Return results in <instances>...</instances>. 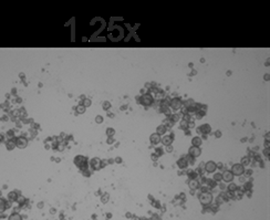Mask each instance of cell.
Wrapping results in <instances>:
<instances>
[{"label":"cell","instance_id":"obj_40","mask_svg":"<svg viewBox=\"0 0 270 220\" xmlns=\"http://www.w3.org/2000/svg\"><path fill=\"white\" fill-rule=\"evenodd\" d=\"M245 172V174H246V176H247V177H250V176L252 175V170H251V169L245 170V172Z\"/></svg>","mask_w":270,"mask_h":220},{"label":"cell","instance_id":"obj_44","mask_svg":"<svg viewBox=\"0 0 270 220\" xmlns=\"http://www.w3.org/2000/svg\"><path fill=\"white\" fill-rule=\"evenodd\" d=\"M157 159H158V156H157V155L155 154V153H154V154H152V161H157Z\"/></svg>","mask_w":270,"mask_h":220},{"label":"cell","instance_id":"obj_10","mask_svg":"<svg viewBox=\"0 0 270 220\" xmlns=\"http://www.w3.org/2000/svg\"><path fill=\"white\" fill-rule=\"evenodd\" d=\"M200 154H202V149L199 148V147H194V146H192L189 148V151H188V155L193 158L198 157V156H200Z\"/></svg>","mask_w":270,"mask_h":220},{"label":"cell","instance_id":"obj_18","mask_svg":"<svg viewBox=\"0 0 270 220\" xmlns=\"http://www.w3.org/2000/svg\"><path fill=\"white\" fill-rule=\"evenodd\" d=\"M166 130H167V128L165 127L163 124L158 125L157 128H156V134H158L160 136V135H165V133H166Z\"/></svg>","mask_w":270,"mask_h":220},{"label":"cell","instance_id":"obj_33","mask_svg":"<svg viewBox=\"0 0 270 220\" xmlns=\"http://www.w3.org/2000/svg\"><path fill=\"white\" fill-rule=\"evenodd\" d=\"M82 105H83L84 107H89L90 105H91V100H89V98H84L83 100V103H82Z\"/></svg>","mask_w":270,"mask_h":220},{"label":"cell","instance_id":"obj_34","mask_svg":"<svg viewBox=\"0 0 270 220\" xmlns=\"http://www.w3.org/2000/svg\"><path fill=\"white\" fill-rule=\"evenodd\" d=\"M109 197H110V195H109V193H103V196H102V198H101L102 202H103V204L107 202V200H109Z\"/></svg>","mask_w":270,"mask_h":220},{"label":"cell","instance_id":"obj_2","mask_svg":"<svg viewBox=\"0 0 270 220\" xmlns=\"http://www.w3.org/2000/svg\"><path fill=\"white\" fill-rule=\"evenodd\" d=\"M198 199L203 205H209L213 201V195L211 193H200L198 195Z\"/></svg>","mask_w":270,"mask_h":220},{"label":"cell","instance_id":"obj_3","mask_svg":"<svg viewBox=\"0 0 270 220\" xmlns=\"http://www.w3.org/2000/svg\"><path fill=\"white\" fill-rule=\"evenodd\" d=\"M153 96L149 94V93H146V94H144V95L140 96V100H139V102H140L141 104L144 105V106H149V105L153 104Z\"/></svg>","mask_w":270,"mask_h":220},{"label":"cell","instance_id":"obj_35","mask_svg":"<svg viewBox=\"0 0 270 220\" xmlns=\"http://www.w3.org/2000/svg\"><path fill=\"white\" fill-rule=\"evenodd\" d=\"M181 127L184 128V130H188V122H186V121H182Z\"/></svg>","mask_w":270,"mask_h":220},{"label":"cell","instance_id":"obj_25","mask_svg":"<svg viewBox=\"0 0 270 220\" xmlns=\"http://www.w3.org/2000/svg\"><path fill=\"white\" fill-rule=\"evenodd\" d=\"M114 134H115V130L113 127H107L106 128V135L109 137H113L114 136Z\"/></svg>","mask_w":270,"mask_h":220},{"label":"cell","instance_id":"obj_7","mask_svg":"<svg viewBox=\"0 0 270 220\" xmlns=\"http://www.w3.org/2000/svg\"><path fill=\"white\" fill-rule=\"evenodd\" d=\"M101 159L98 157H94L90 161V166L92 168V170H100L102 168L101 167Z\"/></svg>","mask_w":270,"mask_h":220},{"label":"cell","instance_id":"obj_23","mask_svg":"<svg viewBox=\"0 0 270 220\" xmlns=\"http://www.w3.org/2000/svg\"><path fill=\"white\" fill-rule=\"evenodd\" d=\"M249 164H250V158L248 157V156H245V157L241 158V161H240L241 166H248Z\"/></svg>","mask_w":270,"mask_h":220},{"label":"cell","instance_id":"obj_4","mask_svg":"<svg viewBox=\"0 0 270 220\" xmlns=\"http://www.w3.org/2000/svg\"><path fill=\"white\" fill-rule=\"evenodd\" d=\"M232 175H236V176H241L243 174V172H245V167L241 166L240 164H235V165H232Z\"/></svg>","mask_w":270,"mask_h":220},{"label":"cell","instance_id":"obj_43","mask_svg":"<svg viewBox=\"0 0 270 220\" xmlns=\"http://www.w3.org/2000/svg\"><path fill=\"white\" fill-rule=\"evenodd\" d=\"M166 152H167V153H172V152H173V146H172V145L166 146Z\"/></svg>","mask_w":270,"mask_h":220},{"label":"cell","instance_id":"obj_6","mask_svg":"<svg viewBox=\"0 0 270 220\" xmlns=\"http://www.w3.org/2000/svg\"><path fill=\"white\" fill-rule=\"evenodd\" d=\"M16 146L20 149L26 148L28 146V140L23 136H20L18 137V138H16Z\"/></svg>","mask_w":270,"mask_h":220},{"label":"cell","instance_id":"obj_26","mask_svg":"<svg viewBox=\"0 0 270 220\" xmlns=\"http://www.w3.org/2000/svg\"><path fill=\"white\" fill-rule=\"evenodd\" d=\"M84 112H85V107H84L82 104H79V105H77V113H79V114H83Z\"/></svg>","mask_w":270,"mask_h":220},{"label":"cell","instance_id":"obj_29","mask_svg":"<svg viewBox=\"0 0 270 220\" xmlns=\"http://www.w3.org/2000/svg\"><path fill=\"white\" fill-rule=\"evenodd\" d=\"M227 189H228L229 193H234V191L237 189V186H236V184H229Z\"/></svg>","mask_w":270,"mask_h":220},{"label":"cell","instance_id":"obj_48","mask_svg":"<svg viewBox=\"0 0 270 220\" xmlns=\"http://www.w3.org/2000/svg\"><path fill=\"white\" fill-rule=\"evenodd\" d=\"M115 163L121 164V163H122V158H121V157H116V158H115Z\"/></svg>","mask_w":270,"mask_h":220},{"label":"cell","instance_id":"obj_31","mask_svg":"<svg viewBox=\"0 0 270 220\" xmlns=\"http://www.w3.org/2000/svg\"><path fill=\"white\" fill-rule=\"evenodd\" d=\"M102 107H103V110L107 111L111 107V103L109 101H104L103 103H102Z\"/></svg>","mask_w":270,"mask_h":220},{"label":"cell","instance_id":"obj_46","mask_svg":"<svg viewBox=\"0 0 270 220\" xmlns=\"http://www.w3.org/2000/svg\"><path fill=\"white\" fill-rule=\"evenodd\" d=\"M264 154L266 155V156H267V157H269V148H266L264 151Z\"/></svg>","mask_w":270,"mask_h":220},{"label":"cell","instance_id":"obj_24","mask_svg":"<svg viewBox=\"0 0 270 220\" xmlns=\"http://www.w3.org/2000/svg\"><path fill=\"white\" fill-rule=\"evenodd\" d=\"M160 113H164V114H166L167 116H171L172 115V114H171V112H169V110H168V107L167 106H160Z\"/></svg>","mask_w":270,"mask_h":220},{"label":"cell","instance_id":"obj_1","mask_svg":"<svg viewBox=\"0 0 270 220\" xmlns=\"http://www.w3.org/2000/svg\"><path fill=\"white\" fill-rule=\"evenodd\" d=\"M74 165L75 166L79 168L80 170H85L88 169V167H89V165H88V158L85 157V156H82V155H77V156H75L74 157Z\"/></svg>","mask_w":270,"mask_h":220},{"label":"cell","instance_id":"obj_14","mask_svg":"<svg viewBox=\"0 0 270 220\" xmlns=\"http://www.w3.org/2000/svg\"><path fill=\"white\" fill-rule=\"evenodd\" d=\"M149 140H151V143L153 145H157V144L160 143V136L158 134H156V133H154V134H152L149 136Z\"/></svg>","mask_w":270,"mask_h":220},{"label":"cell","instance_id":"obj_16","mask_svg":"<svg viewBox=\"0 0 270 220\" xmlns=\"http://www.w3.org/2000/svg\"><path fill=\"white\" fill-rule=\"evenodd\" d=\"M189 188L192 189V190L198 189V188H200V183H199L197 179H194V180H189Z\"/></svg>","mask_w":270,"mask_h":220},{"label":"cell","instance_id":"obj_28","mask_svg":"<svg viewBox=\"0 0 270 220\" xmlns=\"http://www.w3.org/2000/svg\"><path fill=\"white\" fill-rule=\"evenodd\" d=\"M163 125H164V126H165V127H166V128H167V127L171 128V127H172V126H173V125H174V123H173L172 121H171V119H167L166 121H164V124H163Z\"/></svg>","mask_w":270,"mask_h":220},{"label":"cell","instance_id":"obj_37","mask_svg":"<svg viewBox=\"0 0 270 220\" xmlns=\"http://www.w3.org/2000/svg\"><path fill=\"white\" fill-rule=\"evenodd\" d=\"M155 154L157 155V156H160V155H163L164 154L163 148H162V147H157V148H156V153H155Z\"/></svg>","mask_w":270,"mask_h":220},{"label":"cell","instance_id":"obj_20","mask_svg":"<svg viewBox=\"0 0 270 220\" xmlns=\"http://www.w3.org/2000/svg\"><path fill=\"white\" fill-rule=\"evenodd\" d=\"M187 176H188L189 180H194V179H196L198 177V174H197L195 170H188V172H187Z\"/></svg>","mask_w":270,"mask_h":220},{"label":"cell","instance_id":"obj_21","mask_svg":"<svg viewBox=\"0 0 270 220\" xmlns=\"http://www.w3.org/2000/svg\"><path fill=\"white\" fill-rule=\"evenodd\" d=\"M206 184H207V187L209 188V189H214L217 186V183L215 182V180H213V179H207V180H206Z\"/></svg>","mask_w":270,"mask_h":220},{"label":"cell","instance_id":"obj_19","mask_svg":"<svg viewBox=\"0 0 270 220\" xmlns=\"http://www.w3.org/2000/svg\"><path fill=\"white\" fill-rule=\"evenodd\" d=\"M232 193V195H234V196H232V198H236V199H240L241 197H243V191L237 188V189H236L234 193Z\"/></svg>","mask_w":270,"mask_h":220},{"label":"cell","instance_id":"obj_9","mask_svg":"<svg viewBox=\"0 0 270 220\" xmlns=\"http://www.w3.org/2000/svg\"><path fill=\"white\" fill-rule=\"evenodd\" d=\"M169 105H171V107H172L173 110L176 111V110H179L182 107V105H183V102L181 101V98H173V100H171L169 101Z\"/></svg>","mask_w":270,"mask_h":220},{"label":"cell","instance_id":"obj_41","mask_svg":"<svg viewBox=\"0 0 270 220\" xmlns=\"http://www.w3.org/2000/svg\"><path fill=\"white\" fill-rule=\"evenodd\" d=\"M83 176H85V177H90V176H91V172H89V170L88 169H85V170H83Z\"/></svg>","mask_w":270,"mask_h":220},{"label":"cell","instance_id":"obj_12","mask_svg":"<svg viewBox=\"0 0 270 220\" xmlns=\"http://www.w3.org/2000/svg\"><path fill=\"white\" fill-rule=\"evenodd\" d=\"M173 140H174V135H164L163 137H160V142L164 144L165 146L172 145Z\"/></svg>","mask_w":270,"mask_h":220},{"label":"cell","instance_id":"obj_17","mask_svg":"<svg viewBox=\"0 0 270 220\" xmlns=\"http://www.w3.org/2000/svg\"><path fill=\"white\" fill-rule=\"evenodd\" d=\"M200 145H202V138H200V137L196 136L192 140V146H194V147H199Z\"/></svg>","mask_w":270,"mask_h":220},{"label":"cell","instance_id":"obj_50","mask_svg":"<svg viewBox=\"0 0 270 220\" xmlns=\"http://www.w3.org/2000/svg\"><path fill=\"white\" fill-rule=\"evenodd\" d=\"M265 80H266V81H269V74H268V73H267V74H266V75H265Z\"/></svg>","mask_w":270,"mask_h":220},{"label":"cell","instance_id":"obj_36","mask_svg":"<svg viewBox=\"0 0 270 220\" xmlns=\"http://www.w3.org/2000/svg\"><path fill=\"white\" fill-rule=\"evenodd\" d=\"M95 122L98 123V124H101V123L103 122V116L98 115L96 117H95Z\"/></svg>","mask_w":270,"mask_h":220},{"label":"cell","instance_id":"obj_15","mask_svg":"<svg viewBox=\"0 0 270 220\" xmlns=\"http://www.w3.org/2000/svg\"><path fill=\"white\" fill-rule=\"evenodd\" d=\"M176 164H177L179 169H186L187 167H188V163H187V161H185L184 158H179Z\"/></svg>","mask_w":270,"mask_h":220},{"label":"cell","instance_id":"obj_39","mask_svg":"<svg viewBox=\"0 0 270 220\" xmlns=\"http://www.w3.org/2000/svg\"><path fill=\"white\" fill-rule=\"evenodd\" d=\"M114 142H115V140H114V138H113V137H109V138H107V140H106V143L107 144H113L114 143Z\"/></svg>","mask_w":270,"mask_h":220},{"label":"cell","instance_id":"obj_30","mask_svg":"<svg viewBox=\"0 0 270 220\" xmlns=\"http://www.w3.org/2000/svg\"><path fill=\"white\" fill-rule=\"evenodd\" d=\"M169 119H171V121H172L173 123H174V124H175V122H177L178 119H179V115H178V114H174V115H171L168 117Z\"/></svg>","mask_w":270,"mask_h":220},{"label":"cell","instance_id":"obj_11","mask_svg":"<svg viewBox=\"0 0 270 220\" xmlns=\"http://www.w3.org/2000/svg\"><path fill=\"white\" fill-rule=\"evenodd\" d=\"M235 176L232 174V172L230 170H225V172L221 174V178H223L224 182L226 183H232V179H234Z\"/></svg>","mask_w":270,"mask_h":220},{"label":"cell","instance_id":"obj_32","mask_svg":"<svg viewBox=\"0 0 270 220\" xmlns=\"http://www.w3.org/2000/svg\"><path fill=\"white\" fill-rule=\"evenodd\" d=\"M251 188H252V183L251 182H248V183H246V184L243 185V189H245V190H250Z\"/></svg>","mask_w":270,"mask_h":220},{"label":"cell","instance_id":"obj_27","mask_svg":"<svg viewBox=\"0 0 270 220\" xmlns=\"http://www.w3.org/2000/svg\"><path fill=\"white\" fill-rule=\"evenodd\" d=\"M213 180H215V182H220V180H223V178H221V172H216L214 175V178H213Z\"/></svg>","mask_w":270,"mask_h":220},{"label":"cell","instance_id":"obj_49","mask_svg":"<svg viewBox=\"0 0 270 220\" xmlns=\"http://www.w3.org/2000/svg\"><path fill=\"white\" fill-rule=\"evenodd\" d=\"M259 165H260L261 168H264V167H265V163H264V161H259Z\"/></svg>","mask_w":270,"mask_h":220},{"label":"cell","instance_id":"obj_47","mask_svg":"<svg viewBox=\"0 0 270 220\" xmlns=\"http://www.w3.org/2000/svg\"><path fill=\"white\" fill-rule=\"evenodd\" d=\"M215 136H216L217 138H218V137H220V136H221V132H220V131H217L216 133H215Z\"/></svg>","mask_w":270,"mask_h":220},{"label":"cell","instance_id":"obj_45","mask_svg":"<svg viewBox=\"0 0 270 220\" xmlns=\"http://www.w3.org/2000/svg\"><path fill=\"white\" fill-rule=\"evenodd\" d=\"M194 126H195V123H194L193 121L190 119L189 122H188V127H194Z\"/></svg>","mask_w":270,"mask_h":220},{"label":"cell","instance_id":"obj_5","mask_svg":"<svg viewBox=\"0 0 270 220\" xmlns=\"http://www.w3.org/2000/svg\"><path fill=\"white\" fill-rule=\"evenodd\" d=\"M211 127L209 124H203L200 125L199 127H197V133H198V134L208 135V134H211Z\"/></svg>","mask_w":270,"mask_h":220},{"label":"cell","instance_id":"obj_13","mask_svg":"<svg viewBox=\"0 0 270 220\" xmlns=\"http://www.w3.org/2000/svg\"><path fill=\"white\" fill-rule=\"evenodd\" d=\"M6 147L8 151H12V149L15 148L16 147V140L13 138V137H11V138H9V140H6Z\"/></svg>","mask_w":270,"mask_h":220},{"label":"cell","instance_id":"obj_8","mask_svg":"<svg viewBox=\"0 0 270 220\" xmlns=\"http://www.w3.org/2000/svg\"><path fill=\"white\" fill-rule=\"evenodd\" d=\"M204 168H205L206 172H209V174H211V172H215V170L217 169L216 163H215V161H207V163L204 164Z\"/></svg>","mask_w":270,"mask_h":220},{"label":"cell","instance_id":"obj_42","mask_svg":"<svg viewBox=\"0 0 270 220\" xmlns=\"http://www.w3.org/2000/svg\"><path fill=\"white\" fill-rule=\"evenodd\" d=\"M200 193H209V188H208V187H202V188H200Z\"/></svg>","mask_w":270,"mask_h":220},{"label":"cell","instance_id":"obj_38","mask_svg":"<svg viewBox=\"0 0 270 220\" xmlns=\"http://www.w3.org/2000/svg\"><path fill=\"white\" fill-rule=\"evenodd\" d=\"M9 198H11V199H17V193H15V191H11V193H9Z\"/></svg>","mask_w":270,"mask_h":220},{"label":"cell","instance_id":"obj_22","mask_svg":"<svg viewBox=\"0 0 270 220\" xmlns=\"http://www.w3.org/2000/svg\"><path fill=\"white\" fill-rule=\"evenodd\" d=\"M8 220H22V217H21V215H19L18 212H13L9 216Z\"/></svg>","mask_w":270,"mask_h":220}]
</instances>
